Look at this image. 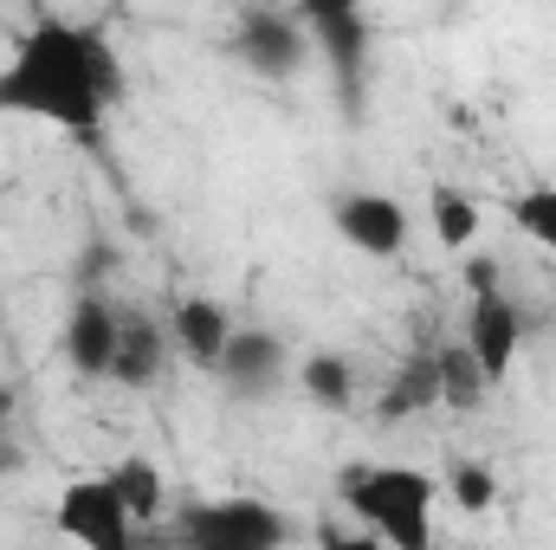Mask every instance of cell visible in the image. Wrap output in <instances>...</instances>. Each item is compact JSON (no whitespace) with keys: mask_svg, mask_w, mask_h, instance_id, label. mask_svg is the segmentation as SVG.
<instances>
[{"mask_svg":"<svg viewBox=\"0 0 556 550\" xmlns=\"http://www.w3.org/2000/svg\"><path fill=\"white\" fill-rule=\"evenodd\" d=\"M440 499H453L459 512H492V499H498V473L485 466V460H453L446 466V486H440Z\"/></svg>","mask_w":556,"mask_h":550,"instance_id":"obj_19","label":"cell"},{"mask_svg":"<svg viewBox=\"0 0 556 550\" xmlns=\"http://www.w3.org/2000/svg\"><path fill=\"white\" fill-rule=\"evenodd\" d=\"M298 389L317 402V409L343 414L350 402H356V370L343 363V357H330V350H317V357H304L298 363Z\"/></svg>","mask_w":556,"mask_h":550,"instance_id":"obj_16","label":"cell"},{"mask_svg":"<svg viewBox=\"0 0 556 550\" xmlns=\"http://www.w3.org/2000/svg\"><path fill=\"white\" fill-rule=\"evenodd\" d=\"M485 389H492V376H485V363L466 350V337H459V343H440V409L472 414L485 402Z\"/></svg>","mask_w":556,"mask_h":550,"instance_id":"obj_14","label":"cell"},{"mask_svg":"<svg viewBox=\"0 0 556 550\" xmlns=\"http://www.w3.org/2000/svg\"><path fill=\"white\" fill-rule=\"evenodd\" d=\"M505 214H511V227H518L525 240H538V247L556 260V182H531V188H518V195L505 201Z\"/></svg>","mask_w":556,"mask_h":550,"instance_id":"obj_18","label":"cell"},{"mask_svg":"<svg viewBox=\"0 0 556 550\" xmlns=\"http://www.w3.org/2000/svg\"><path fill=\"white\" fill-rule=\"evenodd\" d=\"M343 512L363 525V538H382L395 550H427L433 545V499H440V479L402 466V460H376V466H350L343 486H337Z\"/></svg>","mask_w":556,"mask_h":550,"instance_id":"obj_2","label":"cell"},{"mask_svg":"<svg viewBox=\"0 0 556 550\" xmlns=\"http://www.w3.org/2000/svg\"><path fill=\"white\" fill-rule=\"evenodd\" d=\"M227 337H233V317H227L220 298H207V291L175 298V311H168V343H175L194 370H214V357L227 350Z\"/></svg>","mask_w":556,"mask_h":550,"instance_id":"obj_11","label":"cell"},{"mask_svg":"<svg viewBox=\"0 0 556 550\" xmlns=\"http://www.w3.org/2000/svg\"><path fill=\"white\" fill-rule=\"evenodd\" d=\"M175 538L188 550H278L298 538V525L266 499H201L175 512Z\"/></svg>","mask_w":556,"mask_h":550,"instance_id":"obj_4","label":"cell"},{"mask_svg":"<svg viewBox=\"0 0 556 550\" xmlns=\"http://www.w3.org/2000/svg\"><path fill=\"white\" fill-rule=\"evenodd\" d=\"M117 317L124 304L104 291V285H78L65 324H59V357L72 376H91V383H111V357H117Z\"/></svg>","mask_w":556,"mask_h":550,"instance_id":"obj_7","label":"cell"},{"mask_svg":"<svg viewBox=\"0 0 556 550\" xmlns=\"http://www.w3.org/2000/svg\"><path fill=\"white\" fill-rule=\"evenodd\" d=\"M440 409V343H420L402 357V370L382 389V421H415V414Z\"/></svg>","mask_w":556,"mask_h":550,"instance_id":"obj_13","label":"cell"},{"mask_svg":"<svg viewBox=\"0 0 556 550\" xmlns=\"http://www.w3.org/2000/svg\"><path fill=\"white\" fill-rule=\"evenodd\" d=\"M330 227H337V240H343L350 253H363V260H402L408 240H415L408 208H402L395 195H382V188H350V195H337V201H330Z\"/></svg>","mask_w":556,"mask_h":550,"instance_id":"obj_5","label":"cell"},{"mask_svg":"<svg viewBox=\"0 0 556 550\" xmlns=\"http://www.w3.org/2000/svg\"><path fill=\"white\" fill-rule=\"evenodd\" d=\"M111 479H117V492H124V505H130V518H137V525H155V518H162V505H168V479H162V466H155V460L130 453V460H117V466H111Z\"/></svg>","mask_w":556,"mask_h":550,"instance_id":"obj_15","label":"cell"},{"mask_svg":"<svg viewBox=\"0 0 556 550\" xmlns=\"http://www.w3.org/2000/svg\"><path fill=\"white\" fill-rule=\"evenodd\" d=\"M214 376L233 402H266L285 389V376H298V363H291V343L278 330H240L233 324L227 350L214 357Z\"/></svg>","mask_w":556,"mask_h":550,"instance_id":"obj_9","label":"cell"},{"mask_svg":"<svg viewBox=\"0 0 556 550\" xmlns=\"http://www.w3.org/2000/svg\"><path fill=\"white\" fill-rule=\"evenodd\" d=\"M52 525L91 550H130V538H137V518H130V505H124V492H117L111 473L72 479L59 492V505H52Z\"/></svg>","mask_w":556,"mask_h":550,"instance_id":"obj_6","label":"cell"},{"mask_svg":"<svg viewBox=\"0 0 556 550\" xmlns=\"http://www.w3.org/2000/svg\"><path fill=\"white\" fill-rule=\"evenodd\" d=\"M233 59H240L253 78L285 85V78H298V72H304V59H311V33H304V20H298V13L247 7V13H240V33H233Z\"/></svg>","mask_w":556,"mask_h":550,"instance_id":"obj_8","label":"cell"},{"mask_svg":"<svg viewBox=\"0 0 556 550\" xmlns=\"http://www.w3.org/2000/svg\"><path fill=\"white\" fill-rule=\"evenodd\" d=\"M13 466V440H7V414H0V473Z\"/></svg>","mask_w":556,"mask_h":550,"instance_id":"obj_20","label":"cell"},{"mask_svg":"<svg viewBox=\"0 0 556 550\" xmlns=\"http://www.w3.org/2000/svg\"><path fill=\"white\" fill-rule=\"evenodd\" d=\"M427 208H433V240L446 247V253H466L472 240H479V201L472 195H459V188H433L427 195Z\"/></svg>","mask_w":556,"mask_h":550,"instance_id":"obj_17","label":"cell"},{"mask_svg":"<svg viewBox=\"0 0 556 550\" xmlns=\"http://www.w3.org/2000/svg\"><path fill=\"white\" fill-rule=\"evenodd\" d=\"M124 104V59L104 26L46 13L20 33L0 65V117H33L65 137H104L111 111Z\"/></svg>","mask_w":556,"mask_h":550,"instance_id":"obj_1","label":"cell"},{"mask_svg":"<svg viewBox=\"0 0 556 550\" xmlns=\"http://www.w3.org/2000/svg\"><path fill=\"white\" fill-rule=\"evenodd\" d=\"M168 330L137 311V304H124V317H117V357H111V383H124V389H149L155 376H162V363H168Z\"/></svg>","mask_w":556,"mask_h":550,"instance_id":"obj_12","label":"cell"},{"mask_svg":"<svg viewBox=\"0 0 556 550\" xmlns=\"http://www.w3.org/2000/svg\"><path fill=\"white\" fill-rule=\"evenodd\" d=\"M317 39H324V52H330V65H337V78H343V91H356V78H363V52H369V26H363V0H285Z\"/></svg>","mask_w":556,"mask_h":550,"instance_id":"obj_10","label":"cell"},{"mask_svg":"<svg viewBox=\"0 0 556 550\" xmlns=\"http://www.w3.org/2000/svg\"><path fill=\"white\" fill-rule=\"evenodd\" d=\"M466 291H472V311H466V350L485 363V376H492V389H498V383L511 376V363H518L525 311H518V298L505 291V273H498L492 253H472V260H466Z\"/></svg>","mask_w":556,"mask_h":550,"instance_id":"obj_3","label":"cell"}]
</instances>
